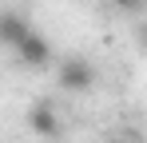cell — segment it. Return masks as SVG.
I'll return each instance as SVG.
<instances>
[{"mask_svg": "<svg viewBox=\"0 0 147 143\" xmlns=\"http://www.w3.org/2000/svg\"><path fill=\"white\" fill-rule=\"evenodd\" d=\"M56 80H60L64 92H88V88L96 84V68H92L84 56H68V60H60Z\"/></svg>", "mask_w": 147, "mask_h": 143, "instance_id": "6da1fadb", "label": "cell"}, {"mask_svg": "<svg viewBox=\"0 0 147 143\" xmlns=\"http://www.w3.org/2000/svg\"><path fill=\"white\" fill-rule=\"evenodd\" d=\"M12 52L24 60L28 68H48V64H52V44L40 36V32H32V28H28V36H24L16 48H12Z\"/></svg>", "mask_w": 147, "mask_h": 143, "instance_id": "7a4b0ae2", "label": "cell"}, {"mask_svg": "<svg viewBox=\"0 0 147 143\" xmlns=\"http://www.w3.org/2000/svg\"><path fill=\"white\" fill-rule=\"evenodd\" d=\"M28 127H32L36 135H44V139H52V135H60V115L52 111L48 103H36V107L28 111Z\"/></svg>", "mask_w": 147, "mask_h": 143, "instance_id": "3957f363", "label": "cell"}, {"mask_svg": "<svg viewBox=\"0 0 147 143\" xmlns=\"http://www.w3.org/2000/svg\"><path fill=\"white\" fill-rule=\"evenodd\" d=\"M28 36V24L16 16V12H0V44L4 48H16Z\"/></svg>", "mask_w": 147, "mask_h": 143, "instance_id": "277c9868", "label": "cell"}, {"mask_svg": "<svg viewBox=\"0 0 147 143\" xmlns=\"http://www.w3.org/2000/svg\"><path fill=\"white\" fill-rule=\"evenodd\" d=\"M147 0H115V8H123V12H139Z\"/></svg>", "mask_w": 147, "mask_h": 143, "instance_id": "5b68a950", "label": "cell"}, {"mask_svg": "<svg viewBox=\"0 0 147 143\" xmlns=\"http://www.w3.org/2000/svg\"><path fill=\"white\" fill-rule=\"evenodd\" d=\"M111 143H119V139H111Z\"/></svg>", "mask_w": 147, "mask_h": 143, "instance_id": "8992f818", "label": "cell"}]
</instances>
